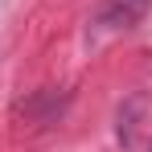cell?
<instances>
[{
  "instance_id": "cell-1",
  "label": "cell",
  "mask_w": 152,
  "mask_h": 152,
  "mask_svg": "<svg viewBox=\"0 0 152 152\" xmlns=\"http://www.w3.org/2000/svg\"><path fill=\"white\" fill-rule=\"evenodd\" d=\"M152 0H107V8H103V25H115V29H127L136 25L144 12H148Z\"/></svg>"
}]
</instances>
